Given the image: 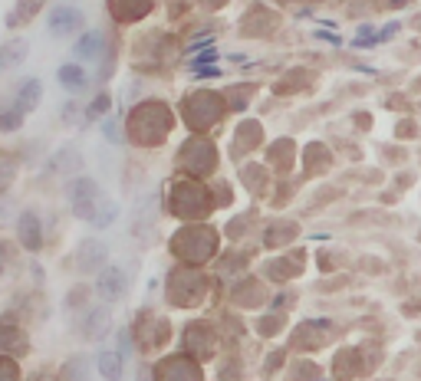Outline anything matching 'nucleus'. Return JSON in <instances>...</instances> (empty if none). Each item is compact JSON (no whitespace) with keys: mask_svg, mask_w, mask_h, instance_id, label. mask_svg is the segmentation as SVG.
Returning <instances> with one entry per match:
<instances>
[{"mask_svg":"<svg viewBox=\"0 0 421 381\" xmlns=\"http://www.w3.org/2000/svg\"><path fill=\"white\" fill-rule=\"evenodd\" d=\"M66 197H69L73 214H76L79 221H89V224H93V217L99 214V207H103V201H105L93 178H73L66 184Z\"/></svg>","mask_w":421,"mask_h":381,"instance_id":"1","label":"nucleus"},{"mask_svg":"<svg viewBox=\"0 0 421 381\" xmlns=\"http://www.w3.org/2000/svg\"><path fill=\"white\" fill-rule=\"evenodd\" d=\"M83 24H86V17H83V10L73 7V4H56V7H50V14H46V26H50L53 36H73L83 30Z\"/></svg>","mask_w":421,"mask_h":381,"instance_id":"2","label":"nucleus"},{"mask_svg":"<svg viewBox=\"0 0 421 381\" xmlns=\"http://www.w3.org/2000/svg\"><path fill=\"white\" fill-rule=\"evenodd\" d=\"M125 289H129V276H125L122 266H105V270H99V276H95V293H99L103 303H119V299L125 296Z\"/></svg>","mask_w":421,"mask_h":381,"instance_id":"3","label":"nucleus"},{"mask_svg":"<svg viewBox=\"0 0 421 381\" xmlns=\"http://www.w3.org/2000/svg\"><path fill=\"white\" fill-rule=\"evenodd\" d=\"M40 102H43V83L36 76L30 79H20L17 89H14V95H10V105L17 112H24V115H30V112L40 109Z\"/></svg>","mask_w":421,"mask_h":381,"instance_id":"4","label":"nucleus"},{"mask_svg":"<svg viewBox=\"0 0 421 381\" xmlns=\"http://www.w3.org/2000/svg\"><path fill=\"white\" fill-rule=\"evenodd\" d=\"M50 171H53V174H60V178L79 174V171H83V152H79L76 145H63L60 152H53Z\"/></svg>","mask_w":421,"mask_h":381,"instance_id":"5","label":"nucleus"},{"mask_svg":"<svg viewBox=\"0 0 421 381\" xmlns=\"http://www.w3.org/2000/svg\"><path fill=\"white\" fill-rule=\"evenodd\" d=\"M105 50V36L99 30H86V33H79V40L73 43V56L79 63H99Z\"/></svg>","mask_w":421,"mask_h":381,"instance_id":"6","label":"nucleus"},{"mask_svg":"<svg viewBox=\"0 0 421 381\" xmlns=\"http://www.w3.org/2000/svg\"><path fill=\"white\" fill-rule=\"evenodd\" d=\"M26 53H30V43L24 36H14V40L0 43V69L7 73V69H17L20 63L26 60Z\"/></svg>","mask_w":421,"mask_h":381,"instance_id":"7","label":"nucleus"},{"mask_svg":"<svg viewBox=\"0 0 421 381\" xmlns=\"http://www.w3.org/2000/svg\"><path fill=\"white\" fill-rule=\"evenodd\" d=\"M83 273H95V270H105V246L95 244V240H83L79 244V254H76Z\"/></svg>","mask_w":421,"mask_h":381,"instance_id":"8","label":"nucleus"},{"mask_svg":"<svg viewBox=\"0 0 421 381\" xmlns=\"http://www.w3.org/2000/svg\"><path fill=\"white\" fill-rule=\"evenodd\" d=\"M56 79H60V85L66 89V93H83L89 85V76H86V69L79 66V63H63L60 69H56Z\"/></svg>","mask_w":421,"mask_h":381,"instance_id":"9","label":"nucleus"},{"mask_svg":"<svg viewBox=\"0 0 421 381\" xmlns=\"http://www.w3.org/2000/svg\"><path fill=\"white\" fill-rule=\"evenodd\" d=\"M122 352H112V348H103L99 355H95V365H99V375H103L105 381H122Z\"/></svg>","mask_w":421,"mask_h":381,"instance_id":"10","label":"nucleus"},{"mask_svg":"<svg viewBox=\"0 0 421 381\" xmlns=\"http://www.w3.org/2000/svg\"><path fill=\"white\" fill-rule=\"evenodd\" d=\"M109 322H112L109 309L99 306V309H93V313L86 315V322H83V335H86V339H103L105 332H109Z\"/></svg>","mask_w":421,"mask_h":381,"instance_id":"11","label":"nucleus"},{"mask_svg":"<svg viewBox=\"0 0 421 381\" xmlns=\"http://www.w3.org/2000/svg\"><path fill=\"white\" fill-rule=\"evenodd\" d=\"M109 109H112V95L109 93H99L86 105V109H83V119H86V122H103L105 115H109Z\"/></svg>","mask_w":421,"mask_h":381,"instance_id":"12","label":"nucleus"},{"mask_svg":"<svg viewBox=\"0 0 421 381\" xmlns=\"http://www.w3.org/2000/svg\"><path fill=\"white\" fill-rule=\"evenodd\" d=\"M40 4H43V0H20V4H17V10H14V14L7 17V24H10V26H17V24H30V20L36 17V10H40Z\"/></svg>","mask_w":421,"mask_h":381,"instance_id":"13","label":"nucleus"},{"mask_svg":"<svg viewBox=\"0 0 421 381\" xmlns=\"http://www.w3.org/2000/svg\"><path fill=\"white\" fill-rule=\"evenodd\" d=\"M115 217H119V204L115 201H103V207H99V214L93 217V227L95 230H105L115 224Z\"/></svg>","mask_w":421,"mask_h":381,"instance_id":"14","label":"nucleus"},{"mask_svg":"<svg viewBox=\"0 0 421 381\" xmlns=\"http://www.w3.org/2000/svg\"><path fill=\"white\" fill-rule=\"evenodd\" d=\"M20 240H24L30 250H36V246H40V234H36L33 214H24V221H20Z\"/></svg>","mask_w":421,"mask_h":381,"instance_id":"15","label":"nucleus"},{"mask_svg":"<svg viewBox=\"0 0 421 381\" xmlns=\"http://www.w3.org/2000/svg\"><path fill=\"white\" fill-rule=\"evenodd\" d=\"M24 119H26L24 112H17L14 105H10V109L0 112V132H17V128L24 125Z\"/></svg>","mask_w":421,"mask_h":381,"instance_id":"16","label":"nucleus"},{"mask_svg":"<svg viewBox=\"0 0 421 381\" xmlns=\"http://www.w3.org/2000/svg\"><path fill=\"white\" fill-rule=\"evenodd\" d=\"M103 135L109 138L112 145H119V142H122V132H119V119H115V115H105V119H103Z\"/></svg>","mask_w":421,"mask_h":381,"instance_id":"17","label":"nucleus"},{"mask_svg":"<svg viewBox=\"0 0 421 381\" xmlns=\"http://www.w3.org/2000/svg\"><path fill=\"white\" fill-rule=\"evenodd\" d=\"M63 122H66V125H76L79 122V105L76 102H66V105H63Z\"/></svg>","mask_w":421,"mask_h":381,"instance_id":"18","label":"nucleus"},{"mask_svg":"<svg viewBox=\"0 0 421 381\" xmlns=\"http://www.w3.org/2000/svg\"><path fill=\"white\" fill-rule=\"evenodd\" d=\"M0 73H4V69H0Z\"/></svg>","mask_w":421,"mask_h":381,"instance_id":"19","label":"nucleus"}]
</instances>
